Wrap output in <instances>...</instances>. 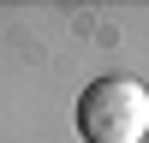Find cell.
Returning a JSON list of instances; mask_svg holds the SVG:
<instances>
[{"instance_id": "6da1fadb", "label": "cell", "mask_w": 149, "mask_h": 143, "mask_svg": "<svg viewBox=\"0 0 149 143\" xmlns=\"http://www.w3.org/2000/svg\"><path fill=\"white\" fill-rule=\"evenodd\" d=\"M78 137L84 143H143L149 137V90L125 72L90 78L78 95Z\"/></svg>"}]
</instances>
